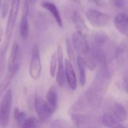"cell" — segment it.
<instances>
[{
	"mask_svg": "<svg viewBox=\"0 0 128 128\" xmlns=\"http://www.w3.org/2000/svg\"><path fill=\"white\" fill-rule=\"evenodd\" d=\"M16 74L17 73L8 71L5 78L2 81L1 84H0V96H1L5 92H6V90L8 89V86L10 85L11 82H12V80L14 78V76H16Z\"/></svg>",
	"mask_w": 128,
	"mask_h": 128,
	"instance_id": "603a6c76",
	"label": "cell"
},
{
	"mask_svg": "<svg viewBox=\"0 0 128 128\" xmlns=\"http://www.w3.org/2000/svg\"><path fill=\"white\" fill-rule=\"evenodd\" d=\"M56 70H57V55L56 53L54 52L51 56L50 62V75L51 77L55 76V74L56 73Z\"/></svg>",
	"mask_w": 128,
	"mask_h": 128,
	"instance_id": "4316f807",
	"label": "cell"
},
{
	"mask_svg": "<svg viewBox=\"0 0 128 128\" xmlns=\"http://www.w3.org/2000/svg\"><path fill=\"white\" fill-rule=\"evenodd\" d=\"M89 54L92 56V57L94 59V60L96 62L97 64L100 66L106 65L107 62V58L106 55L102 49V48H100L97 46H95L93 44L92 48H90Z\"/></svg>",
	"mask_w": 128,
	"mask_h": 128,
	"instance_id": "9a60e30c",
	"label": "cell"
},
{
	"mask_svg": "<svg viewBox=\"0 0 128 128\" xmlns=\"http://www.w3.org/2000/svg\"><path fill=\"white\" fill-rule=\"evenodd\" d=\"M50 128H76V126L72 123L66 120L57 119L50 124Z\"/></svg>",
	"mask_w": 128,
	"mask_h": 128,
	"instance_id": "484cf974",
	"label": "cell"
},
{
	"mask_svg": "<svg viewBox=\"0 0 128 128\" xmlns=\"http://www.w3.org/2000/svg\"><path fill=\"white\" fill-rule=\"evenodd\" d=\"M21 0H12V6L8 15V19L7 21L6 29V38L11 39L13 30L15 26V22L18 15Z\"/></svg>",
	"mask_w": 128,
	"mask_h": 128,
	"instance_id": "5b68a950",
	"label": "cell"
},
{
	"mask_svg": "<svg viewBox=\"0 0 128 128\" xmlns=\"http://www.w3.org/2000/svg\"><path fill=\"white\" fill-rule=\"evenodd\" d=\"M88 1H90V2L94 3L95 5H96L100 7H102V8L105 7L106 4L105 0H88Z\"/></svg>",
	"mask_w": 128,
	"mask_h": 128,
	"instance_id": "d6a6232c",
	"label": "cell"
},
{
	"mask_svg": "<svg viewBox=\"0 0 128 128\" xmlns=\"http://www.w3.org/2000/svg\"><path fill=\"white\" fill-rule=\"evenodd\" d=\"M84 60H85V62H86V66H87V67H88L90 70L93 71V70L96 68V64H97L96 62L94 60V59L92 57V56H91L90 54H87V55L85 56Z\"/></svg>",
	"mask_w": 128,
	"mask_h": 128,
	"instance_id": "f546056e",
	"label": "cell"
},
{
	"mask_svg": "<svg viewBox=\"0 0 128 128\" xmlns=\"http://www.w3.org/2000/svg\"><path fill=\"white\" fill-rule=\"evenodd\" d=\"M77 66L79 71V82L82 86H84L86 84V62L85 60L82 55H78L76 59Z\"/></svg>",
	"mask_w": 128,
	"mask_h": 128,
	"instance_id": "ac0fdd59",
	"label": "cell"
},
{
	"mask_svg": "<svg viewBox=\"0 0 128 128\" xmlns=\"http://www.w3.org/2000/svg\"><path fill=\"white\" fill-rule=\"evenodd\" d=\"M123 87L124 90L128 94V73L124 76V81H123Z\"/></svg>",
	"mask_w": 128,
	"mask_h": 128,
	"instance_id": "836d02e7",
	"label": "cell"
},
{
	"mask_svg": "<svg viewBox=\"0 0 128 128\" xmlns=\"http://www.w3.org/2000/svg\"><path fill=\"white\" fill-rule=\"evenodd\" d=\"M42 120L35 117H30L26 118V120L22 124L20 128H41Z\"/></svg>",
	"mask_w": 128,
	"mask_h": 128,
	"instance_id": "cb8c5ba5",
	"label": "cell"
},
{
	"mask_svg": "<svg viewBox=\"0 0 128 128\" xmlns=\"http://www.w3.org/2000/svg\"><path fill=\"white\" fill-rule=\"evenodd\" d=\"M20 62V47L18 43H14L12 46L10 56L8 61V66Z\"/></svg>",
	"mask_w": 128,
	"mask_h": 128,
	"instance_id": "7402d4cb",
	"label": "cell"
},
{
	"mask_svg": "<svg viewBox=\"0 0 128 128\" xmlns=\"http://www.w3.org/2000/svg\"><path fill=\"white\" fill-rule=\"evenodd\" d=\"M35 108L38 118L42 121L47 120L54 113L48 102L38 95L35 97Z\"/></svg>",
	"mask_w": 128,
	"mask_h": 128,
	"instance_id": "8992f818",
	"label": "cell"
},
{
	"mask_svg": "<svg viewBox=\"0 0 128 128\" xmlns=\"http://www.w3.org/2000/svg\"><path fill=\"white\" fill-rule=\"evenodd\" d=\"M28 15L22 14L20 24V35L23 40H26L30 34V25L27 19Z\"/></svg>",
	"mask_w": 128,
	"mask_h": 128,
	"instance_id": "44dd1931",
	"label": "cell"
},
{
	"mask_svg": "<svg viewBox=\"0 0 128 128\" xmlns=\"http://www.w3.org/2000/svg\"><path fill=\"white\" fill-rule=\"evenodd\" d=\"M86 18L90 24L96 28L106 26L110 21L111 17L96 9H88L86 12Z\"/></svg>",
	"mask_w": 128,
	"mask_h": 128,
	"instance_id": "3957f363",
	"label": "cell"
},
{
	"mask_svg": "<svg viewBox=\"0 0 128 128\" xmlns=\"http://www.w3.org/2000/svg\"><path fill=\"white\" fill-rule=\"evenodd\" d=\"M110 81L111 74L106 64L100 66L92 83L84 94V100L90 108L97 109L101 106Z\"/></svg>",
	"mask_w": 128,
	"mask_h": 128,
	"instance_id": "6da1fadb",
	"label": "cell"
},
{
	"mask_svg": "<svg viewBox=\"0 0 128 128\" xmlns=\"http://www.w3.org/2000/svg\"><path fill=\"white\" fill-rule=\"evenodd\" d=\"M41 6L43 8L46 9L48 12H49L50 13V14L54 18L56 24L60 27H62V20L60 13L56 6L55 4H54L53 2H48V1H44V2H42Z\"/></svg>",
	"mask_w": 128,
	"mask_h": 128,
	"instance_id": "5bb4252c",
	"label": "cell"
},
{
	"mask_svg": "<svg viewBox=\"0 0 128 128\" xmlns=\"http://www.w3.org/2000/svg\"><path fill=\"white\" fill-rule=\"evenodd\" d=\"M28 1H29V2H30V5L33 6V5H35V4L37 2L38 0H28Z\"/></svg>",
	"mask_w": 128,
	"mask_h": 128,
	"instance_id": "8d00e7d4",
	"label": "cell"
},
{
	"mask_svg": "<svg viewBox=\"0 0 128 128\" xmlns=\"http://www.w3.org/2000/svg\"><path fill=\"white\" fill-rule=\"evenodd\" d=\"M102 121L104 126L107 128H125L123 126L120 121L118 120L110 112H106L102 118Z\"/></svg>",
	"mask_w": 128,
	"mask_h": 128,
	"instance_id": "e0dca14e",
	"label": "cell"
},
{
	"mask_svg": "<svg viewBox=\"0 0 128 128\" xmlns=\"http://www.w3.org/2000/svg\"><path fill=\"white\" fill-rule=\"evenodd\" d=\"M125 56H128V52L126 53V44L122 43L118 47V48L116 50V53H115V57L118 60V62L120 64V65L124 62Z\"/></svg>",
	"mask_w": 128,
	"mask_h": 128,
	"instance_id": "d4e9b609",
	"label": "cell"
},
{
	"mask_svg": "<svg viewBox=\"0 0 128 128\" xmlns=\"http://www.w3.org/2000/svg\"><path fill=\"white\" fill-rule=\"evenodd\" d=\"M114 6L119 9H124L128 7V0H112Z\"/></svg>",
	"mask_w": 128,
	"mask_h": 128,
	"instance_id": "4dcf8cb0",
	"label": "cell"
},
{
	"mask_svg": "<svg viewBox=\"0 0 128 128\" xmlns=\"http://www.w3.org/2000/svg\"><path fill=\"white\" fill-rule=\"evenodd\" d=\"M71 120L76 128H96V123L89 114L73 113Z\"/></svg>",
	"mask_w": 128,
	"mask_h": 128,
	"instance_id": "ba28073f",
	"label": "cell"
},
{
	"mask_svg": "<svg viewBox=\"0 0 128 128\" xmlns=\"http://www.w3.org/2000/svg\"><path fill=\"white\" fill-rule=\"evenodd\" d=\"M66 50H67V54H68V57L70 61H75V60H76L75 50H76L73 46V44H72V41H70V39L68 38L66 39Z\"/></svg>",
	"mask_w": 128,
	"mask_h": 128,
	"instance_id": "83f0119b",
	"label": "cell"
},
{
	"mask_svg": "<svg viewBox=\"0 0 128 128\" xmlns=\"http://www.w3.org/2000/svg\"><path fill=\"white\" fill-rule=\"evenodd\" d=\"M114 25L123 36L128 37V15L124 13L118 14L114 18Z\"/></svg>",
	"mask_w": 128,
	"mask_h": 128,
	"instance_id": "7c38bea8",
	"label": "cell"
},
{
	"mask_svg": "<svg viewBox=\"0 0 128 128\" xmlns=\"http://www.w3.org/2000/svg\"><path fill=\"white\" fill-rule=\"evenodd\" d=\"M42 66L40 57L39 49L37 44H34L32 50V55L30 62L29 73L33 80H38L42 74Z\"/></svg>",
	"mask_w": 128,
	"mask_h": 128,
	"instance_id": "277c9868",
	"label": "cell"
},
{
	"mask_svg": "<svg viewBox=\"0 0 128 128\" xmlns=\"http://www.w3.org/2000/svg\"><path fill=\"white\" fill-rule=\"evenodd\" d=\"M11 39L6 38L4 43L2 44L1 48H0V81L2 78L6 66V54L9 47Z\"/></svg>",
	"mask_w": 128,
	"mask_h": 128,
	"instance_id": "2e32d148",
	"label": "cell"
},
{
	"mask_svg": "<svg viewBox=\"0 0 128 128\" xmlns=\"http://www.w3.org/2000/svg\"><path fill=\"white\" fill-rule=\"evenodd\" d=\"M46 99H47V102H48L53 112H54L58 105V94L54 87H51L48 90L46 94Z\"/></svg>",
	"mask_w": 128,
	"mask_h": 128,
	"instance_id": "ffe728a7",
	"label": "cell"
},
{
	"mask_svg": "<svg viewBox=\"0 0 128 128\" xmlns=\"http://www.w3.org/2000/svg\"><path fill=\"white\" fill-rule=\"evenodd\" d=\"M72 1L74 3L77 4V5H81L83 0H72Z\"/></svg>",
	"mask_w": 128,
	"mask_h": 128,
	"instance_id": "d590c367",
	"label": "cell"
},
{
	"mask_svg": "<svg viewBox=\"0 0 128 128\" xmlns=\"http://www.w3.org/2000/svg\"><path fill=\"white\" fill-rule=\"evenodd\" d=\"M93 41L94 45L102 48L108 41V34L102 30L96 31L93 35Z\"/></svg>",
	"mask_w": 128,
	"mask_h": 128,
	"instance_id": "d6986e66",
	"label": "cell"
},
{
	"mask_svg": "<svg viewBox=\"0 0 128 128\" xmlns=\"http://www.w3.org/2000/svg\"><path fill=\"white\" fill-rule=\"evenodd\" d=\"M108 112H110L120 122H123L127 118V113L126 109L121 104L117 102H113L111 103L110 106L108 107Z\"/></svg>",
	"mask_w": 128,
	"mask_h": 128,
	"instance_id": "4fadbf2b",
	"label": "cell"
},
{
	"mask_svg": "<svg viewBox=\"0 0 128 128\" xmlns=\"http://www.w3.org/2000/svg\"><path fill=\"white\" fill-rule=\"evenodd\" d=\"M3 34H4L3 30H2V28H0V43H1V42H2V40Z\"/></svg>",
	"mask_w": 128,
	"mask_h": 128,
	"instance_id": "e575fe53",
	"label": "cell"
},
{
	"mask_svg": "<svg viewBox=\"0 0 128 128\" xmlns=\"http://www.w3.org/2000/svg\"><path fill=\"white\" fill-rule=\"evenodd\" d=\"M70 18L75 25L76 31L86 37L89 33V29L86 25L81 12L78 9H72L70 13Z\"/></svg>",
	"mask_w": 128,
	"mask_h": 128,
	"instance_id": "30bf717a",
	"label": "cell"
},
{
	"mask_svg": "<svg viewBox=\"0 0 128 128\" xmlns=\"http://www.w3.org/2000/svg\"><path fill=\"white\" fill-rule=\"evenodd\" d=\"M9 1L10 0H5L3 4H2V13H1V16L2 18H5L8 13V10H9Z\"/></svg>",
	"mask_w": 128,
	"mask_h": 128,
	"instance_id": "1f68e13d",
	"label": "cell"
},
{
	"mask_svg": "<svg viewBox=\"0 0 128 128\" xmlns=\"http://www.w3.org/2000/svg\"><path fill=\"white\" fill-rule=\"evenodd\" d=\"M12 99V91L8 89L0 103V128H7L9 124Z\"/></svg>",
	"mask_w": 128,
	"mask_h": 128,
	"instance_id": "7a4b0ae2",
	"label": "cell"
},
{
	"mask_svg": "<svg viewBox=\"0 0 128 128\" xmlns=\"http://www.w3.org/2000/svg\"><path fill=\"white\" fill-rule=\"evenodd\" d=\"M72 42L75 48L76 51L78 55L86 56L90 52L89 44L85 38V36L78 32H75L72 35Z\"/></svg>",
	"mask_w": 128,
	"mask_h": 128,
	"instance_id": "52a82bcc",
	"label": "cell"
},
{
	"mask_svg": "<svg viewBox=\"0 0 128 128\" xmlns=\"http://www.w3.org/2000/svg\"><path fill=\"white\" fill-rule=\"evenodd\" d=\"M14 116L18 124L21 126L22 124L26 120V114L23 112H20L18 108H15L14 109Z\"/></svg>",
	"mask_w": 128,
	"mask_h": 128,
	"instance_id": "f1b7e54d",
	"label": "cell"
},
{
	"mask_svg": "<svg viewBox=\"0 0 128 128\" xmlns=\"http://www.w3.org/2000/svg\"><path fill=\"white\" fill-rule=\"evenodd\" d=\"M0 4H1V0H0Z\"/></svg>",
	"mask_w": 128,
	"mask_h": 128,
	"instance_id": "74e56055",
	"label": "cell"
},
{
	"mask_svg": "<svg viewBox=\"0 0 128 128\" xmlns=\"http://www.w3.org/2000/svg\"><path fill=\"white\" fill-rule=\"evenodd\" d=\"M57 70L56 73V81L59 86L62 87L66 82V74H65V65L63 62V53L60 44L57 45Z\"/></svg>",
	"mask_w": 128,
	"mask_h": 128,
	"instance_id": "9c48e42d",
	"label": "cell"
},
{
	"mask_svg": "<svg viewBox=\"0 0 128 128\" xmlns=\"http://www.w3.org/2000/svg\"><path fill=\"white\" fill-rule=\"evenodd\" d=\"M64 65H65V74L66 82L70 88L72 90H75L77 88V78L72 61H70V59H65L64 60Z\"/></svg>",
	"mask_w": 128,
	"mask_h": 128,
	"instance_id": "8fae6325",
	"label": "cell"
}]
</instances>
